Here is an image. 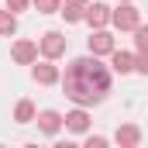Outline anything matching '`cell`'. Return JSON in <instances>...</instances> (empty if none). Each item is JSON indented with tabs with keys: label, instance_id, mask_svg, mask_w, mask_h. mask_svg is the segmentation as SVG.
I'll return each instance as SVG.
<instances>
[{
	"label": "cell",
	"instance_id": "277c9868",
	"mask_svg": "<svg viewBox=\"0 0 148 148\" xmlns=\"http://www.w3.org/2000/svg\"><path fill=\"white\" fill-rule=\"evenodd\" d=\"M10 55H14L17 66H31V62L38 59V45H35V41H28V38H21V41H14Z\"/></svg>",
	"mask_w": 148,
	"mask_h": 148
},
{
	"label": "cell",
	"instance_id": "7a4b0ae2",
	"mask_svg": "<svg viewBox=\"0 0 148 148\" xmlns=\"http://www.w3.org/2000/svg\"><path fill=\"white\" fill-rule=\"evenodd\" d=\"M110 24L117 31H134V28L141 24V10H138L131 0H121V7L110 10Z\"/></svg>",
	"mask_w": 148,
	"mask_h": 148
},
{
	"label": "cell",
	"instance_id": "5b68a950",
	"mask_svg": "<svg viewBox=\"0 0 148 148\" xmlns=\"http://www.w3.org/2000/svg\"><path fill=\"white\" fill-rule=\"evenodd\" d=\"M86 45H90V55H110V52H114V38L107 35L103 28H97V31L90 35Z\"/></svg>",
	"mask_w": 148,
	"mask_h": 148
},
{
	"label": "cell",
	"instance_id": "e0dca14e",
	"mask_svg": "<svg viewBox=\"0 0 148 148\" xmlns=\"http://www.w3.org/2000/svg\"><path fill=\"white\" fill-rule=\"evenodd\" d=\"M86 148H107V138H100V134H90V138H86Z\"/></svg>",
	"mask_w": 148,
	"mask_h": 148
},
{
	"label": "cell",
	"instance_id": "8fae6325",
	"mask_svg": "<svg viewBox=\"0 0 148 148\" xmlns=\"http://www.w3.org/2000/svg\"><path fill=\"white\" fill-rule=\"evenodd\" d=\"M110 66H114V73H134V55H131V52H117V48H114L110 52Z\"/></svg>",
	"mask_w": 148,
	"mask_h": 148
},
{
	"label": "cell",
	"instance_id": "7c38bea8",
	"mask_svg": "<svg viewBox=\"0 0 148 148\" xmlns=\"http://www.w3.org/2000/svg\"><path fill=\"white\" fill-rule=\"evenodd\" d=\"M14 121H17V124H31V121H35V103H31V100H21V103L14 107Z\"/></svg>",
	"mask_w": 148,
	"mask_h": 148
},
{
	"label": "cell",
	"instance_id": "4fadbf2b",
	"mask_svg": "<svg viewBox=\"0 0 148 148\" xmlns=\"http://www.w3.org/2000/svg\"><path fill=\"white\" fill-rule=\"evenodd\" d=\"M14 31H17V14L0 10V35H14Z\"/></svg>",
	"mask_w": 148,
	"mask_h": 148
},
{
	"label": "cell",
	"instance_id": "5bb4252c",
	"mask_svg": "<svg viewBox=\"0 0 148 148\" xmlns=\"http://www.w3.org/2000/svg\"><path fill=\"white\" fill-rule=\"evenodd\" d=\"M31 3H35L38 14H55V10L62 7V0H31Z\"/></svg>",
	"mask_w": 148,
	"mask_h": 148
},
{
	"label": "cell",
	"instance_id": "ba28073f",
	"mask_svg": "<svg viewBox=\"0 0 148 148\" xmlns=\"http://www.w3.org/2000/svg\"><path fill=\"white\" fill-rule=\"evenodd\" d=\"M35 121L45 134H59V127H62V114L59 110H41V114H35Z\"/></svg>",
	"mask_w": 148,
	"mask_h": 148
},
{
	"label": "cell",
	"instance_id": "9c48e42d",
	"mask_svg": "<svg viewBox=\"0 0 148 148\" xmlns=\"http://www.w3.org/2000/svg\"><path fill=\"white\" fill-rule=\"evenodd\" d=\"M117 145H121V148H138V145H141V127H134V124L117 127Z\"/></svg>",
	"mask_w": 148,
	"mask_h": 148
},
{
	"label": "cell",
	"instance_id": "2e32d148",
	"mask_svg": "<svg viewBox=\"0 0 148 148\" xmlns=\"http://www.w3.org/2000/svg\"><path fill=\"white\" fill-rule=\"evenodd\" d=\"M28 3L31 0H7V10L10 14H21V10H28Z\"/></svg>",
	"mask_w": 148,
	"mask_h": 148
},
{
	"label": "cell",
	"instance_id": "30bf717a",
	"mask_svg": "<svg viewBox=\"0 0 148 148\" xmlns=\"http://www.w3.org/2000/svg\"><path fill=\"white\" fill-rule=\"evenodd\" d=\"M62 124H66L69 131H76V134H83V131L90 127V114L83 110V107H79V110H69L66 117H62Z\"/></svg>",
	"mask_w": 148,
	"mask_h": 148
},
{
	"label": "cell",
	"instance_id": "ac0fdd59",
	"mask_svg": "<svg viewBox=\"0 0 148 148\" xmlns=\"http://www.w3.org/2000/svg\"><path fill=\"white\" fill-rule=\"evenodd\" d=\"M66 3H76V7H86V0H66Z\"/></svg>",
	"mask_w": 148,
	"mask_h": 148
},
{
	"label": "cell",
	"instance_id": "6da1fadb",
	"mask_svg": "<svg viewBox=\"0 0 148 148\" xmlns=\"http://www.w3.org/2000/svg\"><path fill=\"white\" fill-rule=\"evenodd\" d=\"M59 79H62L66 97L73 103H79V107H93V103H100L110 93V69L100 62V55L73 59L66 76H59Z\"/></svg>",
	"mask_w": 148,
	"mask_h": 148
},
{
	"label": "cell",
	"instance_id": "9a60e30c",
	"mask_svg": "<svg viewBox=\"0 0 148 148\" xmlns=\"http://www.w3.org/2000/svg\"><path fill=\"white\" fill-rule=\"evenodd\" d=\"M59 14H62L66 21H83V7H76V3H66V7H59Z\"/></svg>",
	"mask_w": 148,
	"mask_h": 148
},
{
	"label": "cell",
	"instance_id": "52a82bcc",
	"mask_svg": "<svg viewBox=\"0 0 148 148\" xmlns=\"http://www.w3.org/2000/svg\"><path fill=\"white\" fill-rule=\"evenodd\" d=\"M31 76H35V83H41V86H52V83H59V69L52 66V59L38 62L35 69H31Z\"/></svg>",
	"mask_w": 148,
	"mask_h": 148
},
{
	"label": "cell",
	"instance_id": "8992f818",
	"mask_svg": "<svg viewBox=\"0 0 148 148\" xmlns=\"http://www.w3.org/2000/svg\"><path fill=\"white\" fill-rule=\"evenodd\" d=\"M83 21H90V28H103V24L110 21V7H107V3L83 7Z\"/></svg>",
	"mask_w": 148,
	"mask_h": 148
},
{
	"label": "cell",
	"instance_id": "3957f363",
	"mask_svg": "<svg viewBox=\"0 0 148 148\" xmlns=\"http://www.w3.org/2000/svg\"><path fill=\"white\" fill-rule=\"evenodd\" d=\"M66 45H69V38L62 35V31H45L41 41H38V52L45 59H59V55H66Z\"/></svg>",
	"mask_w": 148,
	"mask_h": 148
}]
</instances>
